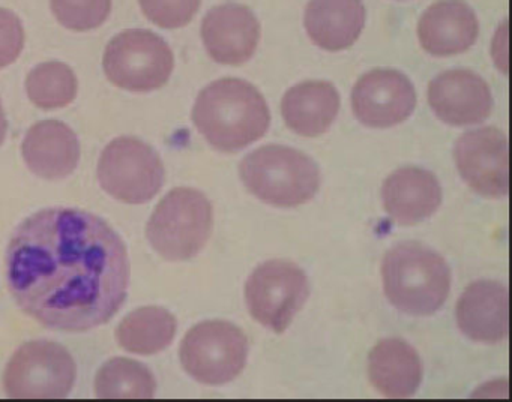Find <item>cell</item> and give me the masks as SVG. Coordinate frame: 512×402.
Here are the masks:
<instances>
[{
    "label": "cell",
    "instance_id": "obj_17",
    "mask_svg": "<svg viewBox=\"0 0 512 402\" xmlns=\"http://www.w3.org/2000/svg\"><path fill=\"white\" fill-rule=\"evenodd\" d=\"M475 11L463 0H439L422 14L418 24L419 42L431 56L464 53L478 39Z\"/></svg>",
    "mask_w": 512,
    "mask_h": 402
},
{
    "label": "cell",
    "instance_id": "obj_4",
    "mask_svg": "<svg viewBox=\"0 0 512 402\" xmlns=\"http://www.w3.org/2000/svg\"><path fill=\"white\" fill-rule=\"evenodd\" d=\"M245 188L275 207H296L310 201L320 188L316 162L292 147L269 144L248 153L239 165Z\"/></svg>",
    "mask_w": 512,
    "mask_h": 402
},
{
    "label": "cell",
    "instance_id": "obj_23",
    "mask_svg": "<svg viewBox=\"0 0 512 402\" xmlns=\"http://www.w3.org/2000/svg\"><path fill=\"white\" fill-rule=\"evenodd\" d=\"M157 380L148 366L116 357L101 366L95 378L98 398H154Z\"/></svg>",
    "mask_w": 512,
    "mask_h": 402
},
{
    "label": "cell",
    "instance_id": "obj_1",
    "mask_svg": "<svg viewBox=\"0 0 512 402\" xmlns=\"http://www.w3.org/2000/svg\"><path fill=\"white\" fill-rule=\"evenodd\" d=\"M7 279L29 317L47 329L86 332L124 306L130 260L100 216L56 207L17 227L7 249Z\"/></svg>",
    "mask_w": 512,
    "mask_h": 402
},
{
    "label": "cell",
    "instance_id": "obj_15",
    "mask_svg": "<svg viewBox=\"0 0 512 402\" xmlns=\"http://www.w3.org/2000/svg\"><path fill=\"white\" fill-rule=\"evenodd\" d=\"M76 132L61 120L35 123L22 144V155L32 173L41 179L61 180L74 173L80 161Z\"/></svg>",
    "mask_w": 512,
    "mask_h": 402
},
{
    "label": "cell",
    "instance_id": "obj_25",
    "mask_svg": "<svg viewBox=\"0 0 512 402\" xmlns=\"http://www.w3.org/2000/svg\"><path fill=\"white\" fill-rule=\"evenodd\" d=\"M56 20L74 32L103 26L112 12V0H50Z\"/></svg>",
    "mask_w": 512,
    "mask_h": 402
},
{
    "label": "cell",
    "instance_id": "obj_2",
    "mask_svg": "<svg viewBox=\"0 0 512 402\" xmlns=\"http://www.w3.org/2000/svg\"><path fill=\"white\" fill-rule=\"evenodd\" d=\"M193 122L214 149L235 153L266 134L271 113L253 84L241 78H221L197 96Z\"/></svg>",
    "mask_w": 512,
    "mask_h": 402
},
{
    "label": "cell",
    "instance_id": "obj_6",
    "mask_svg": "<svg viewBox=\"0 0 512 402\" xmlns=\"http://www.w3.org/2000/svg\"><path fill=\"white\" fill-rule=\"evenodd\" d=\"M173 68L172 48L151 30H124L104 50L103 69L107 80L128 92L160 89L172 77Z\"/></svg>",
    "mask_w": 512,
    "mask_h": 402
},
{
    "label": "cell",
    "instance_id": "obj_24",
    "mask_svg": "<svg viewBox=\"0 0 512 402\" xmlns=\"http://www.w3.org/2000/svg\"><path fill=\"white\" fill-rule=\"evenodd\" d=\"M79 81L73 69L59 60L40 63L29 72L26 92L29 99L43 110H56L76 99Z\"/></svg>",
    "mask_w": 512,
    "mask_h": 402
},
{
    "label": "cell",
    "instance_id": "obj_21",
    "mask_svg": "<svg viewBox=\"0 0 512 402\" xmlns=\"http://www.w3.org/2000/svg\"><path fill=\"white\" fill-rule=\"evenodd\" d=\"M340 111V93L329 81H304L290 87L281 102L284 122L296 134H325Z\"/></svg>",
    "mask_w": 512,
    "mask_h": 402
},
{
    "label": "cell",
    "instance_id": "obj_11",
    "mask_svg": "<svg viewBox=\"0 0 512 402\" xmlns=\"http://www.w3.org/2000/svg\"><path fill=\"white\" fill-rule=\"evenodd\" d=\"M455 164L464 182L482 197L508 195V137L500 129L464 132L454 147Z\"/></svg>",
    "mask_w": 512,
    "mask_h": 402
},
{
    "label": "cell",
    "instance_id": "obj_27",
    "mask_svg": "<svg viewBox=\"0 0 512 402\" xmlns=\"http://www.w3.org/2000/svg\"><path fill=\"white\" fill-rule=\"evenodd\" d=\"M25 27L16 12L0 8V69L13 65L25 48Z\"/></svg>",
    "mask_w": 512,
    "mask_h": 402
},
{
    "label": "cell",
    "instance_id": "obj_12",
    "mask_svg": "<svg viewBox=\"0 0 512 402\" xmlns=\"http://www.w3.org/2000/svg\"><path fill=\"white\" fill-rule=\"evenodd\" d=\"M356 119L368 128H392L412 116L416 92L412 81L395 69H374L352 90Z\"/></svg>",
    "mask_w": 512,
    "mask_h": 402
},
{
    "label": "cell",
    "instance_id": "obj_3",
    "mask_svg": "<svg viewBox=\"0 0 512 402\" xmlns=\"http://www.w3.org/2000/svg\"><path fill=\"white\" fill-rule=\"evenodd\" d=\"M382 276L391 305L416 317L439 311L451 290L448 263L421 243L394 246L383 258Z\"/></svg>",
    "mask_w": 512,
    "mask_h": 402
},
{
    "label": "cell",
    "instance_id": "obj_16",
    "mask_svg": "<svg viewBox=\"0 0 512 402\" xmlns=\"http://www.w3.org/2000/svg\"><path fill=\"white\" fill-rule=\"evenodd\" d=\"M508 288L496 281H476L457 303V323L464 336L482 344H497L508 336Z\"/></svg>",
    "mask_w": 512,
    "mask_h": 402
},
{
    "label": "cell",
    "instance_id": "obj_13",
    "mask_svg": "<svg viewBox=\"0 0 512 402\" xmlns=\"http://www.w3.org/2000/svg\"><path fill=\"white\" fill-rule=\"evenodd\" d=\"M428 104L442 122L452 126L484 122L493 108L487 81L469 69H452L433 78Z\"/></svg>",
    "mask_w": 512,
    "mask_h": 402
},
{
    "label": "cell",
    "instance_id": "obj_5",
    "mask_svg": "<svg viewBox=\"0 0 512 402\" xmlns=\"http://www.w3.org/2000/svg\"><path fill=\"white\" fill-rule=\"evenodd\" d=\"M214 224L211 201L193 188H175L160 201L146 228L152 248L169 261L196 257Z\"/></svg>",
    "mask_w": 512,
    "mask_h": 402
},
{
    "label": "cell",
    "instance_id": "obj_10",
    "mask_svg": "<svg viewBox=\"0 0 512 402\" xmlns=\"http://www.w3.org/2000/svg\"><path fill=\"white\" fill-rule=\"evenodd\" d=\"M310 296L304 270L290 261L272 260L256 267L245 284V302L254 320L283 333Z\"/></svg>",
    "mask_w": 512,
    "mask_h": 402
},
{
    "label": "cell",
    "instance_id": "obj_18",
    "mask_svg": "<svg viewBox=\"0 0 512 402\" xmlns=\"http://www.w3.org/2000/svg\"><path fill=\"white\" fill-rule=\"evenodd\" d=\"M382 200L392 221L415 225L437 212L442 204V188L431 171L400 168L383 183Z\"/></svg>",
    "mask_w": 512,
    "mask_h": 402
},
{
    "label": "cell",
    "instance_id": "obj_9",
    "mask_svg": "<svg viewBox=\"0 0 512 402\" xmlns=\"http://www.w3.org/2000/svg\"><path fill=\"white\" fill-rule=\"evenodd\" d=\"M97 173L101 188L128 204L152 200L166 179L160 155L145 141L134 137L110 141L101 153Z\"/></svg>",
    "mask_w": 512,
    "mask_h": 402
},
{
    "label": "cell",
    "instance_id": "obj_22",
    "mask_svg": "<svg viewBox=\"0 0 512 402\" xmlns=\"http://www.w3.org/2000/svg\"><path fill=\"white\" fill-rule=\"evenodd\" d=\"M178 330L175 315L160 306H145L128 314L116 329V341L128 353L149 356L166 350Z\"/></svg>",
    "mask_w": 512,
    "mask_h": 402
},
{
    "label": "cell",
    "instance_id": "obj_28",
    "mask_svg": "<svg viewBox=\"0 0 512 402\" xmlns=\"http://www.w3.org/2000/svg\"><path fill=\"white\" fill-rule=\"evenodd\" d=\"M8 132V120L5 116L4 107H2V101H0V146L4 144L5 138H7Z\"/></svg>",
    "mask_w": 512,
    "mask_h": 402
},
{
    "label": "cell",
    "instance_id": "obj_8",
    "mask_svg": "<svg viewBox=\"0 0 512 402\" xmlns=\"http://www.w3.org/2000/svg\"><path fill=\"white\" fill-rule=\"evenodd\" d=\"M76 377V362L67 348L52 341H31L8 362L4 387L10 398H67Z\"/></svg>",
    "mask_w": 512,
    "mask_h": 402
},
{
    "label": "cell",
    "instance_id": "obj_14",
    "mask_svg": "<svg viewBox=\"0 0 512 402\" xmlns=\"http://www.w3.org/2000/svg\"><path fill=\"white\" fill-rule=\"evenodd\" d=\"M202 39L215 62L242 65L256 53L260 23L247 6L224 3L212 8L203 18Z\"/></svg>",
    "mask_w": 512,
    "mask_h": 402
},
{
    "label": "cell",
    "instance_id": "obj_7",
    "mask_svg": "<svg viewBox=\"0 0 512 402\" xmlns=\"http://www.w3.org/2000/svg\"><path fill=\"white\" fill-rule=\"evenodd\" d=\"M179 357L185 372L194 380L223 386L244 371L248 339L229 321H203L185 335Z\"/></svg>",
    "mask_w": 512,
    "mask_h": 402
},
{
    "label": "cell",
    "instance_id": "obj_19",
    "mask_svg": "<svg viewBox=\"0 0 512 402\" xmlns=\"http://www.w3.org/2000/svg\"><path fill=\"white\" fill-rule=\"evenodd\" d=\"M365 17L367 12L362 0H310L304 24L317 47L341 51L358 41Z\"/></svg>",
    "mask_w": 512,
    "mask_h": 402
},
{
    "label": "cell",
    "instance_id": "obj_26",
    "mask_svg": "<svg viewBox=\"0 0 512 402\" xmlns=\"http://www.w3.org/2000/svg\"><path fill=\"white\" fill-rule=\"evenodd\" d=\"M149 21L163 29L187 26L199 11L202 0H139Z\"/></svg>",
    "mask_w": 512,
    "mask_h": 402
},
{
    "label": "cell",
    "instance_id": "obj_20",
    "mask_svg": "<svg viewBox=\"0 0 512 402\" xmlns=\"http://www.w3.org/2000/svg\"><path fill=\"white\" fill-rule=\"evenodd\" d=\"M419 354L403 339L380 341L368 357V375L377 392L386 398H410L422 383Z\"/></svg>",
    "mask_w": 512,
    "mask_h": 402
}]
</instances>
